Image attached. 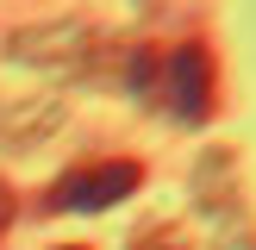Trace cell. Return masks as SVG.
<instances>
[{"mask_svg": "<svg viewBox=\"0 0 256 250\" xmlns=\"http://www.w3.org/2000/svg\"><path fill=\"white\" fill-rule=\"evenodd\" d=\"M156 94L162 106L175 112L182 125H200L212 112V94H219V69H212V50L206 44H175L169 56H162V75H156Z\"/></svg>", "mask_w": 256, "mask_h": 250, "instance_id": "obj_1", "label": "cell"}, {"mask_svg": "<svg viewBox=\"0 0 256 250\" xmlns=\"http://www.w3.org/2000/svg\"><path fill=\"white\" fill-rule=\"evenodd\" d=\"M138 182H144V169H138L132 156L82 162V169H69L56 188H50V206H56V212H100V206H112L119 194H132Z\"/></svg>", "mask_w": 256, "mask_h": 250, "instance_id": "obj_2", "label": "cell"}, {"mask_svg": "<svg viewBox=\"0 0 256 250\" xmlns=\"http://www.w3.org/2000/svg\"><path fill=\"white\" fill-rule=\"evenodd\" d=\"M88 50H94V32L75 19H56V25H25L19 38H12V56L19 62H44V69H82Z\"/></svg>", "mask_w": 256, "mask_h": 250, "instance_id": "obj_3", "label": "cell"}, {"mask_svg": "<svg viewBox=\"0 0 256 250\" xmlns=\"http://www.w3.org/2000/svg\"><path fill=\"white\" fill-rule=\"evenodd\" d=\"M138 250H188V244H182V232H144Z\"/></svg>", "mask_w": 256, "mask_h": 250, "instance_id": "obj_4", "label": "cell"}]
</instances>
